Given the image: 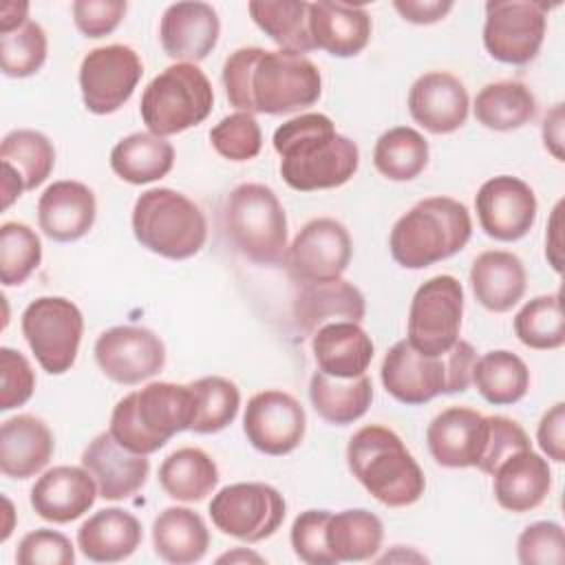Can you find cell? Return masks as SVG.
Segmentation results:
<instances>
[{
	"mask_svg": "<svg viewBox=\"0 0 565 565\" xmlns=\"http://www.w3.org/2000/svg\"><path fill=\"white\" fill-rule=\"evenodd\" d=\"M159 483L163 492L177 501H203L218 483L216 461L201 448H179L159 466Z\"/></svg>",
	"mask_w": 565,
	"mask_h": 565,
	"instance_id": "obj_37",
	"label": "cell"
},
{
	"mask_svg": "<svg viewBox=\"0 0 565 565\" xmlns=\"http://www.w3.org/2000/svg\"><path fill=\"white\" fill-rule=\"evenodd\" d=\"M475 210L481 230L490 238L512 243L532 230L539 203L534 190L523 179L499 174L477 190Z\"/></svg>",
	"mask_w": 565,
	"mask_h": 565,
	"instance_id": "obj_18",
	"label": "cell"
},
{
	"mask_svg": "<svg viewBox=\"0 0 565 565\" xmlns=\"http://www.w3.org/2000/svg\"><path fill=\"white\" fill-rule=\"evenodd\" d=\"M97 497V483L84 466H55L31 488V508L44 521L71 523L86 514Z\"/></svg>",
	"mask_w": 565,
	"mask_h": 565,
	"instance_id": "obj_24",
	"label": "cell"
},
{
	"mask_svg": "<svg viewBox=\"0 0 565 565\" xmlns=\"http://www.w3.org/2000/svg\"><path fill=\"white\" fill-rule=\"evenodd\" d=\"M95 362L99 371L117 384H141L157 375L166 364V347L161 338L135 324L106 329L95 342Z\"/></svg>",
	"mask_w": 565,
	"mask_h": 565,
	"instance_id": "obj_16",
	"label": "cell"
},
{
	"mask_svg": "<svg viewBox=\"0 0 565 565\" xmlns=\"http://www.w3.org/2000/svg\"><path fill=\"white\" fill-rule=\"evenodd\" d=\"M97 216V201L79 181H55L38 201L40 230L55 243H73L86 236Z\"/></svg>",
	"mask_w": 565,
	"mask_h": 565,
	"instance_id": "obj_25",
	"label": "cell"
},
{
	"mask_svg": "<svg viewBox=\"0 0 565 565\" xmlns=\"http://www.w3.org/2000/svg\"><path fill=\"white\" fill-rule=\"evenodd\" d=\"M20 565H73L75 550L66 534L49 527L33 530L22 536L15 550Z\"/></svg>",
	"mask_w": 565,
	"mask_h": 565,
	"instance_id": "obj_49",
	"label": "cell"
},
{
	"mask_svg": "<svg viewBox=\"0 0 565 565\" xmlns=\"http://www.w3.org/2000/svg\"><path fill=\"white\" fill-rule=\"evenodd\" d=\"M26 13H29L26 2H4L0 9V35L11 33L20 29L24 22H29Z\"/></svg>",
	"mask_w": 565,
	"mask_h": 565,
	"instance_id": "obj_57",
	"label": "cell"
},
{
	"mask_svg": "<svg viewBox=\"0 0 565 565\" xmlns=\"http://www.w3.org/2000/svg\"><path fill=\"white\" fill-rule=\"evenodd\" d=\"M366 313L364 294L349 280L335 278L327 282L300 285L294 298L291 316L302 333L313 335L322 324L349 320L362 322Z\"/></svg>",
	"mask_w": 565,
	"mask_h": 565,
	"instance_id": "obj_27",
	"label": "cell"
},
{
	"mask_svg": "<svg viewBox=\"0 0 565 565\" xmlns=\"http://www.w3.org/2000/svg\"><path fill=\"white\" fill-rule=\"evenodd\" d=\"M318 371L333 377L364 375L373 360V340L360 322L338 320L322 324L311 338Z\"/></svg>",
	"mask_w": 565,
	"mask_h": 565,
	"instance_id": "obj_32",
	"label": "cell"
},
{
	"mask_svg": "<svg viewBox=\"0 0 565 565\" xmlns=\"http://www.w3.org/2000/svg\"><path fill=\"white\" fill-rule=\"evenodd\" d=\"M536 441L541 450L556 463L565 461V404H554L539 422Z\"/></svg>",
	"mask_w": 565,
	"mask_h": 565,
	"instance_id": "obj_53",
	"label": "cell"
},
{
	"mask_svg": "<svg viewBox=\"0 0 565 565\" xmlns=\"http://www.w3.org/2000/svg\"><path fill=\"white\" fill-rule=\"evenodd\" d=\"M55 450L51 428L35 415H15L0 426V470L9 479H29L46 468Z\"/></svg>",
	"mask_w": 565,
	"mask_h": 565,
	"instance_id": "obj_29",
	"label": "cell"
},
{
	"mask_svg": "<svg viewBox=\"0 0 565 565\" xmlns=\"http://www.w3.org/2000/svg\"><path fill=\"white\" fill-rule=\"evenodd\" d=\"M384 525L380 516L364 508L331 512L327 523V545L338 563L371 561L382 547Z\"/></svg>",
	"mask_w": 565,
	"mask_h": 565,
	"instance_id": "obj_38",
	"label": "cell"
},
{
	"mask_svg": "<svg viewBox=\"0 0 565 565\" xmlns=\"http://www.w3.org/2000/svg\"><path fill=\"white\" fill-rule=\"evenodd\" d=\"M143 75L141 57L126 44H108L88 51L79 64V90L86 110L110 115L135 93Z\"/></svg>",
	"mask_w": 565,
	"mask_h": 565,
	"instance_id": "obj_15",
	"label": "cell"
},
{
	"mask_svg": "<svg viewBox=\"0 0 565 565\" xmlns=\"http://www.w3.org/2000/svg\"><path fill=\"white\" fill-rule=\"evenodd\" d=\"M395 11L413 24H433L446 18L452 9L450 0H395Z\"/></svg>",
	"mask_w": 565,
	"mask_h": 565,
	"instance_id": "obj_54",
	"label": "cell"
},
{
	"mask_svg": "<svg viewBox=\"0 0 565 565\" xmlns=\"http://www.w3.org/2000/svg\"><path fill=\"white\" fill-rule=\"evenodd\" d=\"M223 230L252 263L278 265L287 254V216L276 192L263 183L236 185L223 205Z\"/></svg>",
	"mask_w": 565,
	"mask_h": 565,
	"instance_id": "obj_8",
	"label": "cell"
},
{
	"mask_svg": "<svg viewBox=\"0 0 565 565\" xmlns=\"http://www.w3.org/2000/svg\"><path fill=\"white\" fill-rule=\"evenodd\" d=\"M329 510H305L296 516L291 525V547L294 554L307 565H335L329 545H327V523Z\"/></svg>",
	"mask_w": 565,
	"mask_h": 565,
	"instance_id": "obj_47",
	"label": "cell"
},
{
	"mask_svg": "<svg viewBox=\"0 0 565 565\" xmlns=\"http://www.w3.org/2000/svg\"><path fill=\"white\" fill-rule=\"evenodd\" d=\"M143 532L135 514L121 508H104L77 530V547L93 563H119L137 552Z\"/></svg>",
	"mask_w": 565,
	"mask_h": 565,
	"instance_id": "obj_31",
	"label": "cell"
},
{
	"mask_svg": "<svg viewBox=\"0 0 565 565\" xmlns=\"http://www.w3.org/2000/svg\"><path fill=\"white\" fill-rule=\"evenodd\" d=\"M46 51L44 29L29 20L20 29L0 35V68L7 77H29L44 66Z\"/></svg>",
	"mask_w": 565,
	"mask_h": 565,
	"instance_id": "obj_45",
	"label": "cell"
},
{
	"mask_svg": "<svg viewBox=\"0 0 565 565\" xmlns=\"http://www.w3.org/2000/svg\"><path fill=\"white\" fill-rule=\"evenodd\" d=\"M539 104L534 93L514 79L486 84L475 99V117L481 126L508 132L530 124L536 117Z\"/></svg>",
	"mask_w": 565,
	"mask_h": 565,
	"instance_id": "obj_36",
	"label": "cell"
},
{
	"mask_svg": "<svg viewBox=\"0 0 565 565\" xmlns=\"http://www.w3.org/2000/svg\"><path fill=\"white\" fill-rule=\"evenodd\" d=\"M347 463L362 488L382 505L406 508L419 501L426 479L397 433L386 426H362L347 446Z\"/></svg>",
	"mask_w": 565,
	"mask_h": 565,
	"instance_id": "obj_3",
	"label": "cell"
},
{
	"mask_svg": "<svg viewBox=\"0 0 565 565\" xmlns=\"http://www.w3.org/2000/svg\"><path fill=\"white\" fill-rule=\"evenodd\" d=\"M221 20L207 2H174L159 24V40L168 57L196 64L205 60L218 42Z\"/></svg>",
	"mask_w": 565,
	"mask_h": 565,
	"instance_id": "obj_22",
	"label": "cell"
},
{
	"mask_svg": "<svg viewBox=\"0 0 565 565\" xmlns=\"http://www.w3.org/2000/svg\"><path fill=\"white\" fill-rule=\"evenodd\" d=\"M428 141L411 126H395L380 135L373 148L375 170L391 181H413L428 166Z\"/></svg>",
	"mask_w": 565,
	"mask_h": 565,
	"instance_id": "obj_41",
	"label": "cell"
},
{
	"mask_svg": "<svg viewBox=\"0 0 565 565\" xmlns=\"http://www.w3.org/2000/svg\"><path fill=\"white\" fill-rule=\"evenodd\" d=\"M309 35L316 49L333 57H353L371 40V18L360 4L333 0L309 2Z\"/></svg>",
	"mask_w": 565,
	"mask_h": 565,
	"instance_id": "obj_26",
	"label": "cell"
},
{
	"mask_svg": "<svg viewBox=\"0 0 565 565\" xmlns=\"http://www.w3.org/2000/svg\"><path fill=\"white\" fill-rule=\"evenodd\" d=\"M472 384L488 404H516L530 388V369L512 351H488L475 360Z\"/></svg>",
	"mask_w": 565,
	"mask_h": 565,
	"instance_id": "obj_39",
	"label": "cell"
},
{
	"mask_svg": "<svg viewBox=\"0 0 565 565\" xmlns=\"http://www.w3.org/2000/svg\"><path fill=\"white\" fill-rule=\"evenodd\" d=\"M82 466L93 475L99 497L121 501L143 488L150 475L148 455L124 448L110 433H99L82 452Z\"/></svg>",
	"mask_w": 565,
	"mask_h": 565,
	"instance_id": "obj_23",
	"label": "cell"
},
{
	"mask_svg": "<svg viewBox=\"0 0 565 565\" xmlns=\"http://www.w3.org/2000/svg\"><path fill=\"white\" fill-rule=\"evenodd\" d=\"M2 161V207H9L22 192L42 185L55 166V148L46 135L18 128L0 143Z\"/></svg>",
	"mask_w": 565,
	"mask_h": 565,
	"instance_id": "obj_21",
	"label": "cell"
},
{
	"mask_svg": "<svg viewBox=\"0 0 565 565\" xmlns=\"http://www.w3.org/2000/svg\"><path fill=\"white\" fill-rule=\"evenodd\" d=\"M223 88L241 113L287 115L313 106L322 93L318 66L294 51L236 49L223 64Z\"/></svg>",
	"mask_w": 565,
	"mask_h": 565,
	"instance_id": "obj_1",
	"label": "cell"
},
{
	"mask_svg": "<svg viewBox=\"0 0 565 565\" xmlns=\"http://www.w3.org/2000/svg\"><path fill=\"white\" fill-rule=\"evenodd\" d=\"M490 424L479 411L450 406L433 417L426 428V446L435 463L444 468H479L488 446Z\"/></svg>",
	"mask_w": 565,
	"mask_h": 565,
	"instance_id": "obj_19",
	"label": "cell"
},
{
	"mask_svg": "<svg viewBox=\"0 0 565 565\" xmlns=\"http://www.w3.org/2000/svg\"><path fill=\"white\" fill-rule=\"evenodd\" d=\"M470 97L459 77L446 71L419 75L408 90V113L433 135H448L468 119Z\"/></svg>",
	"mask_w": 565,
	"mask_h": 565,
	"instance_id": "obj_20",
	"label": "cell"
},
{
	"mask_svg": "<svg viewBox=\"0 0 565 565\" xmlns=\"http://www.w3.org/2000/svg\"><path fill=\"white\" fill-rule=\"evenodd\" d=\"M214 90L207 75L190 62H177L161 71L141 95L139 113L148 132L170 137L207 119Z\"/></svg>",
	"mask_w": 565,
	"mask_h": 565,
	"instance_id": "obj_9",
	"label": "cell"
},
{
	"mask_svg": "<svg viewBox=\"0 0 565 565\" xmlns=\"http://www.w3.org/2000/svg\"><path fill=\"white\" fill-rule=\"evenodd\" d=\"M42 263L40 236L18 221L0 227V280L4 287L22 285Z\"/></svg>",
	"mask_w": 565,
	"mask_h": 565,
	"instance_id": "obj_44",
	"label": "cell"
},
{
	"mask_svg": "<svg viewBox=\"0 0 565 565\" xmlns=\"http://www.w3.org/2000/svg\"><path fill=\"white\" fill-rule=\"evenodd\" d=\"M194 415L188 384L150 382L128 393L110 413L108 433L137 455H152L177 433L190 430Z\"/></svg>",
	"mask_w": 565,
	"mask_h": 565,
	"instance_id": "obj_6",
	"label": "cell"
},
{
	"mask_svg": "<svg viewBox=\"0 0 565 565\" xmlns=\"http://www.w3.org/2000/svg\"><path fill=\"white\" fill-rule=\"evenodd\" d=\"M516 338L536 351H552L565 344V318L561 291L527 300L514 316Z\"/></svg>",
	"mask_w": 565,
	"mask_h": 565,
	"instance_id": "obj_43",
	"label": "cell"
},
{
	"mask_svg": "<svg viewBox=\"0 0 565 565\" xmlns=\"http://www.w3.org/2000/svg\"><path fill=\"white\" fill-rule=\"evenodd\" d=\"M470 287L483 309L492 313H505L523 298L527 274L516 254L488 249L472 260Z\"/></svg>",
	"mask_w": 565,
	"mask_h": 565,
	"instance_id": "obj_30",
	"label": "cell"
},
{
	"mask_svg": "<svg viewBox=\"0 0 565 565\" xmlns=\"http://www.w3.org/2000/svg\"><path fill=\"white\" fill-rule=\"evenodd\" d=\"M547 11L550 7L536 0H490L483 24L490 57L514 66L532 62L545 38Z\"/></svg>",
	"mask_w": 565,
	"mask_h": 565,
	"instance_id": "obj_13",
	"label": "cell"
},
{
	"mask_svg": "<svg viewBox=\"0 0 565 565\" xmlns=\"http://www.w3.org/2000/svg\"><path fill=\"white\" fill-rule=\"evenodd\" d=\"M152 545L159 558L174 565L196 563L210 547V532L201 514L172 505L159 512L152 523Z\"/></svg>",
	"mask_w": 565,
	"mask_h": 565,
	"instance_id": "obj_33",
	"label": "cell"
},
{
	"mask_svg": "<svg viewBox=\"0 0 565 565\" xmlns=\"http://www.w3.org/2000/svg\"><path fill=\"white\" fill-rule=\"evenodd\" d=\"M192 391L194 415L190 430L196 435H212L227 428L238 413L241 391L238 386L221 375H205L188 384Z\"/></svg>",
	"mask_w": 565,
	"mask_h": 565,
	"instance_id": "obj_42",
	"label": "cell"
},
{
	"mask_svg": "<svg viewBox=\"0 0 565 565\" xmlns=\"http://www.w3.org/2000/svg\"><path fill=\"white\" fill-rule=\"evenodd\" d=\"M543 143L545 148L558 159L563 161V104H556L543 119Z\"/></svg>",
	"mask_w": 565,
	"mask_h": 565,
	"instance_id": "obj_56",
	"label": "cell"
},
{
	"mask_svg": "<svg viewBox=\"0 0 565 565\" xmlns=\"http://www.w3.org/2000/svg\"><path fill=\"white\" fill-rule=\"evenodd\" d=\"M274 150L280 154V174L298 192H316L344 185L360 166L358 143L335 132L322 113L298 115L274 132Z\"/></svg>",
	"mask_w": 565,
	"mask_h": 565,
	"instance_id": "obj_2",
	"label": "cell"
},
{
	"mask_svg": "<svg viewBox=\"0 0 565 565\" xmlns=\"http://www.w3.org/2000/svg\"><path fill=\"white\" fill-rule=\"evenodd\" d=\"M218 563H234V561H256V563H263V558L258 556V554H254V552H243V550H234V552H227V554H223V556H218L216 558Z\"/></svg>",
	"mask_w": 565,
	"mask_h": 565,
	"instance_id": "obj_58",
	"label": "cell"
},
{
	"mask_svg": "<svg viewBox=\"0 0 565 565\" xmlns=\"http://www.w3.org/2000/svg\"><path fill=\"white\" fill-rule=\"evenodd\" d=\"M472 234L470 212L450 196H428L402 214L388 236L393 260L404 269H424L461 252Z\"/></svg>",
	"mask_w": 565,
	"mask_h": 565,
	"instance_id": "obj_5",
	"label": "cell"
},
{
	"mask_svg": "<svg viewBox=\"0 0 565 565\" xmlns=\"http://www.w3.org/2000/svg\"><path fill=\"white\" fill-rule=\"evenodd\" d=\"M35 391V373L29 360L11 349H0V411H13L31 399Z\"/></svg>",
	"mask_w": 565,
	"mask_h": 565,
	"instance_id": "obj_50",
	"label": "cell"
},
{
	"mask_svg": "<svg viewBox=\"0 0 565 565\" xmlns=\"http://www.w3.org/2000/svg\"><path fill=\"white\" fill-rule=\"evenodd\" d=\"M477 351L470 342L457 340L452 349L439 355H428L408 344L395 342L380 369L382 384L391 397L406 406H419L437 395L463 393L472 384V366Z\"/></svg>",
	"mask_w": 565,
	"mask_h": 565,
	"instance_id": "obj_4",
	"label": "cell"
},
{
	"mask_svg": "<svg viewBox=\"0 0 565 565\" xmlns=\"http://www.w3.org/2000/svg\"><path fill=\"white\" fill-rule=\"evenodd\" d=\"M212 148L230 161H249L263 148V132L254 115L232 113L210 130Z\"/></svg>",
	"mask_w": 565,
	"mask_h": 565,
	"instance_id": "obj_46",
	"label": "cell"
},
{
	"mask_svg": "<svg viewBox=\"0 0 565 565\" xmlns=\"http://www.w3.org/2000/svg\"><path fill=\"white\" fill-rule=\"evenodd\" d=\"M285 499L267 483L247 481L221 488L210 501L216 530L245 543H260L276 534L285 521Z\"/></svg>",
	"mask_w": 565,
	"mask_h": 565,
	"instance_id": "obj_12",
	"label": "cell"
},
{
	"mask_svg": "<svg viewBox=\"0 0 565 565\" xmlns=\"http://www.w3.org/2000/svg\"><path fill=\"white\" fill-rule=\"evenodd\" d=\"M174 166V148L166 137L152 132H132L110 150L113 172L132 185L163 179Z\"/></svg>",
	"mask_w": 565,
	"mask_h": 565,
	"instance_id": "obj_35",
	"label": "cell"
},
{
	"mask_svg": "<svg viewBox=\"0 0 565 565\" xmlns=\"http://www.w3.org/2000/svg\"><path fill=\"white\" fill-rule=\"evenodd\" d=\"M128 4L124 0H75L73 22L86 38H104L113 33L126 15Z\"/></svg>",
	"mask_w": 565,
	"mask_h": 565,
	"instance_id": "obj_52",
	"label": "cell"
},
{
	"mask_svg": "<svg viewBox=\"0 0 565 565\" xmlns=\"http://www.w3.org/2000/svg\"><path fill=\"white\" fill-rule=\"evenodd\" d=\"M463 318V287L455 276L439 274L417 287L408 309V344L439 355L459 340Z\"/></svg>",
	"mask_w": 565,
	"mask_h": 565,
	"instance_id": "obj_11",
	"label": "cell"
},
{
	"mask_svg": "<svg viewBox=\"0 0 565 565\" xmlns=\"http://www.w3.org/2000/svg\"><path fill=\"white\" fill-rule=\"evenodd\" d=\"M307 430L300 402L285 391H260L249 397L243 415L247 441L263 455L282 457L296 450Z\"/></svg>",
	"mask_w": 565,
	"mask_h": 565,
	"instance_id": "obj_17",
	"label": "cell"
},
{
	"mask_svg": "<svg viewBox=\"0 0 565 565\" xmlns=\"http://www.w3.org/2000/svg\"><path fill=\"white\" fill-rule=\"evenodd\" d=\"M22 335L49 375L66 373L77 358L84 318L79 307L62 296H42L22 311Z\"/></svg>",
	"mask_w": 565,
	"mask_h": 565,
	"instance_id": "obj_10",
	"label": "cell"
},
{
	"mask_svg": "<svg viewBox=\"0 0 565 565\" xmlns=\"http://www.w3.org/2000/svg\"><path fill=\"white\" fill-rule=\"evenodd\" d=\"M309 399L324 422L347 426L369 411L373 402V384L366 375L333 377L316 371L309 382Z\"/></svg>",
	"mask_w": 565,
	"mask_h": 565,
	"instance_id": "obj_34",
	"label": "cell"
},
{
	"mask_svg": "<svg viewBox=\"0 0 565 565\" xmlns=\"http://www.w3.org/2000/svg\"><path fill=\"white\" fill-rule=\"evenodd\" d=\"M247 11L256 26L265 31L282 51L309 53L313 42L309 35V2L302 0H254Z\"/></svg>",
	"mask_w": 565,
	"mask_h": 565,
	"instance_id": "obj_40",
	"label": "cell"
},
{
	"mask_svg": "<svg viewBox=\"0 0 565 565\" xmlns=\"http://www.w3.org/2000/svg\"><path fill=\"white\" fill-rule=\"evenodd\" d=\"M492 492L497 503L514 514L539 508L552 488V470L547 459L532 448L512 452L492 472Z\"/></svg>",
	"mask_w": 565,
	"mask_h": 565,
	"instance_id": "obj_28",
	"label": "cell"
},
{
	"mask_svg": "<svg viewBox=\"0 0 565 565\" xmlns=\"http://www.w3.org/2000/svg\"><path fill=\"white\" fill-rule=\"evenodd\" d=\"M488 424H490L488 446H486V455L479 463V470L486 475H492L497 470V466L503 459H508L512 452L527 450L532 446H530L527 433L521 428L519 422L503 417V415H490Z\"/></svg>",
	"mask_w": 565,
	"mask_h": 565,
	"instance_id": "obj_51",
	"label": "cell"
},
{
	"mask_svg": "<svg viewBox=\"0 0 565 565\" xmlns=\"http://www.w3.org/2000/svg\"><path fill=\"white\" fill-rule=\"evenodd\" d=\"M516 558L523 565H563L565 534L556 521L530 523L516 539Z\"/></svg>",
	"mask_w": 565,
	"mask_h": 565,
	"instance_id": "obj_48",
	"label": "cell"
},
{
	"mask_svg": "<svg viewBox=\"0 0 565 565\" xmlns=\"http://www.w3.org/2000/svg\"><path fill=\"white\" fill-rule=\"evenodd\" d=\"M353 256L349 230L329 216L313 218L300 227L285 254V267L298 285L340 278Z\"/></svg>",
	"mask_w": 565,
	"mask_h": 565,
	"instance_id": "obj_14",
	"label": "cell"
},
{
	"mask_svg": "<svg viewBox=\"0 0 565 565\" xmlns=\"http://www.w3.org/2000/svg\"><path fill=\"white\" fill-rule=\"evenodd\" d=\"M561 212H563V201H558L552 210V216L547 221V234H545V256L547 263L556 274L563 269V243H561Z\"/></svg>",
	"mask_w": 565,
	"mask_h": 565,
	"instance_id": "obj_55",
	"label": "cell"
},
{
	"mask_svg": "<svg viewBox=\"0 0 565 565\" xmlns=\"http://www.w3.org/2000/svg\"><path fill=\"white\" fill-rule=\"evenodd\" d=\"M132 234L148 252L183 260L205 245L207 221L185 194L170 188H152L135 201Z\"/></svg>",
	"mask_w": 565,
	"mask_h": 565,
	"instance_id": "obj_7",
	"label": "cell"
}]
</instances>
